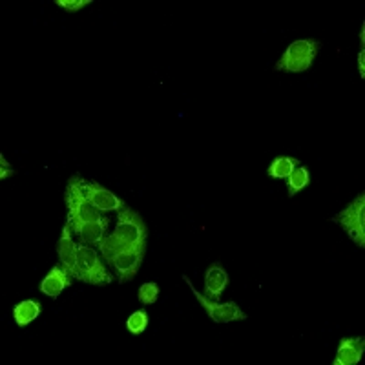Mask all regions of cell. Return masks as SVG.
<instances>
[{
	"instance_id": "8fae6325",
	"label": "cell",
	"mask_w": 365,
	"mask_h": 365,
	"mask_svg": "<svg viewBox=\"0 0 365 365\" xmlns=\"http://www.w3.org/2000/svg\"><path fill=\"white\" fill-rule=\"evenodd\" d=\"M365 349V338H344L338 347V354L334 358V365H354L361 360Z\"/></svg>"
},
{
	"instance_id": "2e32d148",
	"label": "cell",
	"mask_w": 365,
	"mask_h": 365,
	"mask_svg": "<svg viewBox=\"0 0 365 365\" xmlns=\"http://www.w3.org/2000/svg\"><path fill=\"white\" fill-rule=\"evenodd\" d=\"M311 182V174L305 166H296L291 175L287 178V188H289V197H294L299 190L307 187Z\"/></svg>"
},
{
	"instance_id": "5b68a950",
	"label": "cell",
	"mask_w": 365,
	"mask_h": 365,
	"mask_svg": "<svg viewBox=\"0 0 365 365\" xmlns=\"http://www.w3.org/2000/svg\"><path fill=\"white\" fill-rule=\"evenodd\" d=\"M113 234L132 247H146L148 228H146L143 217L139 216V212L125 207L123 210H119V221H117Z\"/></svg>"
},
{
	"instance_id": "7a4b0ae2",
	"label": "cell",
	"mask_w": 365,
	"mask_h": 365,
	"mask_svg": "<svg viewBox=\"0 0 365 365\" xmlns=\"http://www.w3.org/2000/svg\"><path fill=\"white\" fill-rule=\"evenodd\" d=\"M319 48H322V44L318 41H312V38L294 41L287 48L278 63H276L274 70L289 71V73H299V71L309 70L312 63H314Z\"/></svg>"
},
{
	"instance_id": "ac0fdd59",
	"label": "cell",
	"mask_w": 365,
	"mask_h": 365,
	"mask_svg": "<svg viewBox=\"0 0 365 365\" xmlns=\"http://www.w3.org/2000/svg\"><path fill=\"white\" fill-rule=\"evenodd\" d=\"M126 327L132 334H141L148 327V314L145 311H135L126 319Z\"/></svg>"
},
{
	"instance_id": "d6986e66",
	"label": "cell",
	"mask_w": 365,
	"mask_h": 365,
	"mask_svg": "<svg viewBox=\"0 0 365 365\" xmlns=\"http://www.w3.org/2000/svg\"><path fill=\"white\" fill-rule=\"evenodd\" d=\"M159 296V287L155 283H145V285L139 289V299L145 305H152V303L158 302Z\"/></svg>"
},
{
	"instance_id": "8992f818",
	"label": "cell",
	"mask_w": 365,
	"mask_h": 365,
	"mask_svg": "<svg viewBox=\"0 0 365 365\" xmlns=\"http://www.w3.org/2000/svg\"><path fill=\"white\" fill-rule=\"evenodd\" d=\"M182 279H185L187 285L190 287V291L194 292L195 298L200 299V303L203 305L207 314L212 318V322H216V324H230V322H237V319L249 318L245 312L241 311V307L236 302H227V303L210 302V298H207V296H203L201 292H197V289H195L194 283L190 282L188 276H182Z\"/></svg>"
},
{
	"instance_id": "5bb4252c",
	"label": "cell",
	"mask_w": 365,
	"mask_h": 365,
	"mask_svg": "<svg viewBox=\"0 0 365 365\" xmlns=\"http://www.w3.org/2000/svg\"><path fill=\"white\" fill-rule=\"evenodd\" d=\"M42 305L37 299H24V302L17 303L15 309H13V318L17 322L19 327H26L41 314Z\"/></svg>"
},
{
	"instance_id": "9c48e42d",
	"label": "cell",
	"mask_w": 365,
	"mask_h": 365,
	"mask_svg": "<svg viewBox=\"0 0 365 365\" xmlns=\"http://www.w3.org/2000/svg\"><path fill=\"white\" fill-rule=\"evenodd\" d=\"M84 194L99 212H119L126 207L113 192L97 181H84Z\"/></svg>"
},
{
	"instance_id": "9a60e30c",
	"label": "cell",
	"mask_w": 365,
	"mask_h": 365,
	"mask_svg": "<svg viewBox=\"0 0 365 365\" xmlns=\"http://www.w3.org/2000/svg\"><path fill=\"white\" fill-rule=\"evenodd\" d=\"M130 243H126V241H123L120 237H117L115 234H110V236L104 237L103 241H101V245H99V250L101 254L104 256V259L108 263H112L113 259H115L119 254H123L125 250L130 249Z\"/></svg>"
},
{
	"instance_id": "7402d4cb",
	"label": "cell",
	"mask_w": 365,
	"mask_h": 365,
	"mask_svg": "<svg viewBox=\"0 0 365 365\" xmlns=\"http://www.w3.org/2000/svg\"><path fill=\"white\" fill-rule=\"evenodd\" d=\"M358 70H360L361 79H365V50H361L358 55Z\"/></svg>"
},
{
	"instance_id": "ba28073f",
	"label": "cell",
	"mask_w": 365,
	"mask_h": 365,
	"mask_svg": "<svg viewBox=\"0 0 365 365\" xmlns=\"http://www.w3.org/2000/svg\"><path fill=\"white\" fill-rule=\"evenodd\" d=\"M145 249L146 247H130L128 250L119 254L110 263L113 267V270L117 272V278H119L120 283L132 282L135 278V274L139 272V267L143 263V257H145Z\"/></svg>"
},
{
	"instance_id": "52a82bcc",
	"label": "cell",
	"mask_w": 365,
	"mask_h": 365,
	"mask_svg": "<svg viewBox=\"0 0 365 365\" xmlns=\"http://www.w3.org/2000/svg\"><path fill=\"white\" fill-rule=\"evenodd\" d=\"M71 232H73V225L66 221L61 240L57 243V254L63 269L71 278L79 279V245H75V241L71 240Z\"/></svg>"
},
{
	"instance_id": "30bf717a",
	"label": "cell",
	"mask_w": 365,
	"mask_h": 365,
	"mask_svg": "<svg viewBox=\"0 0 365 365\" xmlns=\"http://www.w3.org/2000/svg\"><path fill=\"white\" fill-rule=\"evenodd\" d=\"M228 274L223 269L221 263H214L208 267L207 274H205V296L210 299H220L223 291L228 285Z\"/></svg>"
},
{
	"instance_id": "4fadbf2b",
	"label": "cell",
	"mask_w": 365,
	"mask_h": 365,
	"mask_svg": "<svg viewBox=\"0 0 365 365\" xmlns=\"http://www.w3.org/2000/svg\"><path fill=\"white\" fill-rule=\"evenodd\" d=\"M110 220L108 217H101L99 221H90V223H84L81 227V230L77 232L81 243L84 245H96L99 247L101 241L104 240V232H106V227H108Z\"/></svg>"
},
{
	"instance_id": "ffe728a7",
	"label": "cell",
	"mask_w": 365,
	"mask_h": 365,
	"mask_svg": "<svg viewBox=\"0 0 365 365\" xmlns=\"http://www.w3.org/2000/svg\"><path fill=\"white\" fill-rule=\"evenodd\" d=\"M88 4H91V0H57V6H61L66 11H79Z\"/></svg>"
},
{
	"instance_id": "3957f363",
	"label": "cell",
	"mask_w": 365,
	"mask_h": 365,
	"mask_svg": "<svg viewBox=\"0 0 365 365\" xmlns=\"http://www.w3.org/2000/svg\"><path fill=\"white\" fill-rule=\"evenodd\" d=\"M331 221L340 225L360 249H365V194L361 192Z\"/></svg>"
},
{
	"instance_id": "44dd1931",
	"label": "cell",
	"mask_w": 365,
	"mask_h": 365,
	"mask_svg": "<svg viewBox=\"0 0 365 365\" xmlns=\"http://www.w3.org/2000/svg\"><path fill=\"white\" fill-rule=\"evenodd\" d=\"M0 165H2V170H0V179H6V178H11L15 175V170H13L9 163H6L4 155H0Z\"/></svg>"
},
{
	"instance_id": "6da1fadb",
	"label": "cell",
	"mask_w": 365,
	"mask_h": 365,
	"mask_svg": "<svg viewBox=\"0 0 365 365\" xmlns=\"http://www.w3.org/2000/svg\"><path fill=\"white\" fill-rule=\"evenodd\" d=\"M64 201L68 205V221L73 225L75 234L79 232L84 223L99 221L103 217L101 212L91 205V201L84 194V179L81 175L70 178L66 192H64Z\"/></svg>"
},
{
	"instance_id": "7c38bea8",
	"label": "cell",
	"mask_w": 365,
	"mask_h": 365,
	"mask_svg": "<svg viewBox=\"0 0 365 365\" xmlns=\"http://www.w3.org/2000/svg\"><path fill=\"white\" fill-rule=\"evenodd\" d=\"M70 285H71V276L63 269V265H57L50 270V274H48L44 279H42L41 291L44 292L46 296H50L51 299H55L58 298L61 292Z\"/></svg>"
},
{
	"instance_id": "277c9868",
	"label": "cell",
	"mask_w": 365,
	"mask_h": 365,
	"mask_svg": "<svg viewBox=\"0 0 365 365\" xmlns=\"http://www.w3.org/2000/svg\"><path fill=\"white\" fill-rule=\"evenodd\" d=\"M79 282L99 287L110 285L113 282V276L101 262L99 254L84 243L79 245Z\"/></svg>"
},
{
	"instance_id": "e0dca14e",
	"label": "cell",
	"mask_w": 365,
	"mask_h": 365,
	"mask_svg": "<svg viewBox=\"0 0 365 365\" xmlns=\"http://www.w3.org/2000/svg\"><path fill=\"white\" fill-rule=\"evenodd\" d=\"M296 166H299V161L294 158H276L269 166V175L272 179H287L291 175Z\"/></svg>"
}]
</instances>
